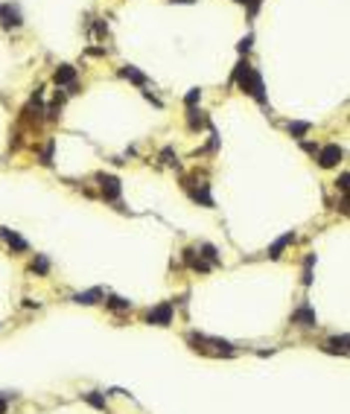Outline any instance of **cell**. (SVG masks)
I'll return each instance as SVG.
<instances>
[{"instance_id": "1", "label": "cell", "mask_w": 350, "mask_h": 414, "mask_svg": "<svg viewBox=\"0 0 350 414\" xmlns=\"http://www.w3.org/2000/svg\"><path fill=\"white\" fill-rule=\"evenodd\" d=\"M236 82V85L242 88L245 94H251L254 100L260 105H266L268 100H266V88H263V76L257 73V70L248 64V58H239V64L233 68V76H231V85Z\"/></svg>"}, {"instance_id": "2", "label": "cell", "mask_w": 350, "mask_h": 414, "mask_svg": "<svg viewBox=\"0 0 350 414\" xmlns=\"http://www.w3.org/2000/svg\"><path fill=\"white\" fill-rule=\"evenodd\" d=\"M344 158V149L341 146H335V143H330V146H324V149H318V164L324 166V170H330V166H335L338 160Z\"/></svg>"}, {"instance_id": "3", "label": "cell", "mask_w": 350, "mask_h": 414, "mask_svg": "<svg viewBox=\"0 0 350 414\" xmlns=\"http://www.w3.org/2000/svg\"><path fill=\"white\" fill-rule=\"evenodd\" d=\"M149 324H158V327H167L172 324V304H161L149 312Z\"/></svg>"}, {"instance_id": "4", "label": "cell", "mask_w": 350, "mask_h": 414, "mask_svg": "<svg viewBox=\"0 0 350 414\" xmlns=\"http://www.w3.org/2000/svg\"><path fill=\"white\" fill-rule=\"evenodd\" d=\"M100 184H102V196L108 202H117L120 198V181H117L114 175H100Z\"/></svg>"}, {"instance_id": "5", "label": "cell", "mask_w": 350, "mask_h": 414, "mask_svg": "<svg viewBox=\"0 0 350 414\" xmlns=\"http://www.w3.org/2000/svg\"><path fill=\"white\" fill-rule=\"evenodd\" d=\"M0 24L3 26H21V12H18V6H0Z\"/></svg>"}, {"instance_id": "6", "label": "cell", "mask_w": 350, "mask_h": 414, "mask_svg": "<svg viewBox=\"0 0 350 414\" xmlns=\"http://www.w3.org/2000/svg\"><path fill=\"white\" fill-rule=\"evenodd\" d=\"M120 76H123V79H129V82H134V85H146V82H149V79H146V76H143V73H140V70L137 68H132V64H126V68H120Z\"/></svg>"}, {"instance_id": "7", "label": "cell", "mask_w": 350, "mask_h": 414, "mask_svg": "<svg viewBox=\"0 0 350 414\" xmlns=\"http://www.w3.org/2000/svg\"><path fill=\"white\" fill-rule=\"evenodd\" d=\"M187 126L196 132V128H201V126H210V122H207V117H204V111H196V105H193V108H187Z\"/></svg>"}, {"instance_id": "8", "label": "cell", "mask_w": 350, "mask_h": 414, "mask_svg": "<svg viewBox=\"0 0 350 414\" xmlns=\"http://www.w3.org/2000/svg\"><path fill=\"white\" fill-rule=\"evenodd\" d=\"M56 85H70L73 79H76V68H70V64H62V68L56 70Z\"/></svg>"}, {"instance_id": "9", "label": "cell", "mask_w": 350, "mask_h": 414, "mask_svg": "<svg viewBox=\"0 0 350 414\" xmlns=\"http://www.w3.org/2000/svg\"><path fill=\"white\" fill-rule=\"evenodd\" d=\"M292 242H295V234H283L280 240H277L274 245H271V248H268V257L277 260L280 254H283V248H286V245H292Z\"/></svg>"}, {"instance_id": "10", "label": "cell", "mask_w": 350, "mask_h": 414, "mask_svg": "<svg viewBox=\"0 0 350 414\" xmlns=\"http://www.w3.org/2000/svg\"><path fill=\"white\" fill-rule=\"evenodd\" d=\"M184 262H187L190 268H196V272H207V268H210L207 262H201V257H196V251H193V248H187V251H184Z\"/></svg>"}, {"instance_id": "11", "label": "cell", "mask_w": 350, "mask_h": 414, "mask_svg": "<svg viewBox=\"0 0 350 414\" xmlns=\"http://www.w3.org/2000/svg\"><path fill=\"white\" fill-rule=\"evenodd\" d=\"M324 350H327V353H341V356H344V353H347V336L330 338V342L324 344Z\"/></svg>"}, {"instance_id": "12", "label": "cell", "mask_w": 350, "mask_h": 414, "mask_svg": "<svg viewBox=\"0 0 350 414\" xmlns=\"http://www.w3.org/2000/svg\"><path fill=\"white\" fill-rule=\"evenodd\" d=\"M292 321H303V327H315V315H312V310H309L306 304L292 315Z\"/></svg>"}, {"instance_id": "13", "label": "cell", "mask_w": 350, "mask_h": 414, "mask_svg": "<svg viewBox=\"0 0 350 414\" xmlns=\"http://www.w3.org/2000/svg\"><path fill=\"white\" fill-rule=\"evenodd\" d=\"M0 234H3V240L9 242V245H12L15 251H27V242L21 240V236H18L15 230H6V228H0Z\"/></svg>"}, {"instance_id": "14", "label": "cell", "mask_w": 350, "mask_h": 414, "mask_svg": "<svg viewBox=\"0 0 350 414\" xmlns=\"http://www.w3.org/2000/svg\"><path fill=\"white\" fill-rule=\"evenodd\" d=\"M100 298H102V289H91V292H82V294H76L73 300H76V304H85V306H91V304H97Z\"/></svg>"}, {"instance_id": "15", "label": "cell", "mask_w": 350, "mask_h": 414, "mask_svg": "<svg viewBox=\"0 0 350 414\" xmlns=\"http://www.w3.org/2000/svg\"><path fill=\"white\" fill-rule=\"evenodd\" d=\"M309 128H312V122H289V132H292V138H303Z\"/></svg>"}, {"instance_id": "16", "label": "cell", "mask_w": 350, "mask_h": 414, "mask_svg": "<svg viewBox=\"0 0 350 414\" xmlns=\"http://www.w3.org/2000/svg\"><path fill=\"white\" fill-rule=\"evenodd\" d=\"M82 397L88 400V402H91L94 408H100V412H105V400H102L100 394H97V391H91V394H82Z\"/></svg>"}, {"instance_id": "17", "label": "cell", "mask_w": 350, "mask_h": 414, "mask_svg": "<svg viewBox=\"0 0 350 414\" xmlns=\"http://www.w3.org/2000/svg\"><path fill=\"white\" fill-rule=\"evenodd\" d=\"M33 272H38V274H47V272H50V260H47V257H38L33 262Z\"/></svg>"}, {"instance_id": "18", "label": "cell", "mask_w": 350, "mask_h": 414, "mask_svg": "<svg viewBox=\"0 0 350 414\" xmlns=\"http://www.w3.org/2000/svg\"><path fill=\"white\" fill-rule=\"evenodd\" d=\"M199 100H201V90H199V88H193V90H190V94L184 96V102H187V108H193V105L199 102Z\"/></svg>"}, {"instance_id": "19", "label": "cell", "mask_w": 350, "mask_h": 414, "mask_svg": "<svg viewBox=\"0 0 350 414\" xmlns=\"http://www.w3.org/2000/svg\"><path fill=\"white\" fill-rule=\"evenodd\" d=\"M201 251H204V257L210 260V262H216V260H219L216 248H213V245H210V242H204V245H201Z\"/></svg>"}, {"instance_id": "20", "label": "cell", "mask_w": 350, "mask_h": 414, "mask_svg": "<svg viewBox=\"0 0 350 414\" xmlns=\"http://www.w3.org/2000/svg\"><path fill=\"white\" fill-rule=\"evenodd\" d=\"M41 164H44V166H50V164H53V140L44 146V152H41Z\"/></svg>"}, {"instance_id": "21", "label": "cell", "mask_w": 350, "mask_h": 414, "mask_svg": "<svg viewBox=\"0 0 350 414\" xmlns=\"http://www.w3.org/2000/svg\"><path fill=\"white\" fill-rule=\"evenodd\" d=\"M251 44H254V35H245V38H242V41L236 44V50H239V52H242V56H245V52L251 50Z\"/></svg>"}, {"instance_id": "22", "label": "cell", "mask_w": 350, "mask_h": 414, "mask_svg": "<svg viewBox=\"0 0 350 414\" xmlns=\"http://www.w3.org/2000/svg\"><path fill=\"white\" fill-rule=\"evenodd\" d=\"M108 306H111V310H129L132 304H129V300H123V298H111V300H108Z\"/></svg>"}, {"instance_id": "23", "label": "cell", "mask_w": 350, "mask_h": 414, "mask_svg": "<svg viewBox=\"0 0 350 414\" xmlns=\"http://www.w3.org/2000/svg\"><path fill=\"white\" fill-rule=\"evenodd\" d=\"M335 184H338V190H341V192L347 190V172L341 175V178H338V181H335Z\"/></svg>"}, {"instance_id": "24", "label": "cell", "mask_w": 350, "mask_h": 414, "mask_svg": "<svg viewBox=\"0 0 350 414\" xmlns=\"http://www.w3.org/2000/svg\"><path fill=\"white\" fill-rule=\"evenodd\" d=\"M0 414H6V397H0Z\"/></svg>"}, {"instance_id": "25", "label": "cell", "mask_w": 350, "mask_h": 414, "mask_svg": "<svg viewBox=\"0 0 350 414\" xmlns=\"http://www.w3.org/2000/svg\"><path fill=\"white\" fill-rule=\"evenodd\" d=\"M172 3H196V0H172Z\"/></svg>"}, {"instance_id": "26", "label": "cell", "mask_w": 350, "mask_h": 414, "mask_svg": "<svg viewBox=\"0 0 350 414\" xmlns=\"http://www.w3.org/2000/svg\"><path fill=\"white\" fill-rule=\"evenodd\" d=\"M236 3H242V0H236Z\"/></svg>"}]
</instances>
